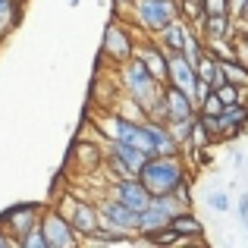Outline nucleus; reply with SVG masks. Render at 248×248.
<instances>
[{"instance_id":"nucleus-4","label":"nucleus","mask_w":248,"mask_h":248,"mask_svg":"<svg viewBox=\"0 0 248 248\" xmlns=\"http://www.w3.org/2000/svg\"><path fill=\"white\" fill-rule=\"evenodd\" d=\"M139 31H135V25L129 22V19H120L113 16L107 25V31H104V57H107L110 66H120V63H126L129 57H135V47H139Z\"/></svg>"},{"instance_id":"nucleus-28","label":"nucleus","mask_w":248,"mask_h":248,"mask_svg":"<svg viewBox=\"0 0 248 248\" xmlns=\"http://www.w3.org/2000/svg\"><path fill=\"white\" fill-rule=\"evenodd\" d=\"M214 91L220 94V101H223V104H236L239 101V85H232V82H223L220 88H214Z\"/></svg>"},{"instance_id":"nucleus-14","label":"nucleus","mask_w":248,"mask_h":248,"mask_svg":"<svg viewBox=\"0 0 248 248\" xmlns=\"http://www.w3.org/2000/svg\"><path fill=\"white\" fill-rule=\"evenodd\" d=\"M188 31H192V22H186V19L179 16V19H173V22H170L167 29H160L154 38H157V44L167 50V54H182Z\"/></svg>"},{"instance_id":"nucleus-13","label":"nucleus","mask_w":248,"mask_h":248,"mask_svg":"<svg viewBox=\"0 0 248 248\" xmlns=\"http://www.w3.org/2000/svg\"><path fill=\"white\" fill-rule=\"evenodd\" d=\"M38 220H41V207L38 204H19V207H13V211H6L0 223L6 226V232H10L13 239H19L22 232H29Z\"/></svg>"},{"instance_id":"nucleus-1","label":"nucleus","mask_w":248,"mask_h":248,"mask_svg":"<svg viewBox=\"0 0 248 248\" xmlns=\"http://www.w3.org/2000/svg\"><path fill=\"white\" fill-rule=\"evenodd\" d=\"M116 82H120L123 94L132 97V101L139 104L145 113H151V107L160 101V91H164V82L154 79L139 57H129L126 63H120V66H116Z\"/></svg>"},{"instance_id":"nucleus-15","label":"nucleus","mask_w":248,"mask_h":248,"mask_svg":"<svg viewBox=\"0 0 248 248\" xmlns=\"http://www.w3.org/2000/svg\"><path fill=\"white\" fill-rule=\"evenodd\" d=\"M148 135H151V145H154V154H182V145L173 139L167 123H157V120H148Z\"/></svg>"},{"instance_id":"nucleus-24","label":"nucleus","mask_w":248,"mask_h":248,"mask_svg":"<svg viewBox=\"0 0 248 248\" xmlns=\"http://www.w3.org/2000/svg\"><path fill=\"white\" fill-rule=\"evenodd\" d=\"M223 107H226V104L220 101V94H217V91H211V94H207L204 101L198 104V113H211V116H220V113H223Z\"/></svg>"},{"instance_id":"nucleus-17","label":"nucleus","mask_w":248,"mask_h":248,"mask_svg":"<svg viewBox=\"0 0 248 248\" xmlns=\"http://www.w3.org/2000/svg\"><path fill=\"white\" fill-rule=\"evenodd\" d=\"M170 226H173L182 239H201L204 236V223H201L192 211H179L173 220H170Z\"/></svg>"},{"instance_id":"nucleus-25","label":"nucleus","mask_w":248,"mask_h":248,"mask_svg":"<svg viewBox=\"0 0 248 248\" xmlns=\"http://www.w3.org/2000/svg\"><path fill=\"white\" fill-rule=\"evenodd\" d=\"M195 120V116H192ZM192 120H179V123H167L170 126V132H173V139L179 141V145H186L188 141V135H192Z\"/></svg>"},{"instance_id":"nucleus-12","label":"nucleus","mask_w":248,"mask_h":248,"mask_svg":"<svg viewBox=\"0 0 248 248\" xmlns=\"http://www.w3.org/2000/svg\"><path fill=\"white\" fill-rule=\"evenodd\" d=\"M204 41H220V38H232L236 35V19L232 13H204L201 22L192 25Z\"/></svg>"},{"instance_id":"nucleus-23","label":"nucleus","mask_w":248,"mask_h":248,"mask_svg":"<svg viewBox=\"0 0 248 248\" xmlns=\"http://www.w3.org/2000/svg\"><path fill=\"white\" fill-rule=\"evenodd\" d=\"M179 16L192 25L201 22V16H204V0H179Z\"/></svg>"},{"instance_id":"nucleus-21","label":"nucleus","mask_w":248,"mask_h":248,"mask_svg":"<svg viewBox=\"0 0 248 248\" xmlns=\"http://www.w3.org/2000/svg\"><path fill=\"white\" fill-rule=\"evenodd\" d=\"M16 245H22V248H47V239H44V230H41V220H38L29 232H22V236L16 239Z\"/></svg>"},{"instance_id":"nucleus-3","label":"nucleus","mask_w":248,"mask_h":248,"mask_svg":"<svg viewBox=\"0 0 248 248\" xmlns=\"http://www.w3.org/2000/svg\"><path fill=\"white\" fill-rule=\"evenodd\" d=\"M173 19H179V0H135L129 13L139 35H157Z\"/></svg>"},{"instance_id":"nucleus-9","label":"nucleus","mask_w":248,"mask_h":248,"mask_svg":"<svg viewBox=\"0 0 248 248\" xmlns=\"http://www.w3.org/2000/svg\"><path fill=\"white\" fill-rule=\"evenodd\" d=\"M107 195H113L116 201H123L126 207H132V211H139V214L151 204V192L141 186L139 176H120V179H113L110 188H107Z\"/></svg>"},{"instance_id":"nucleus-2","label":"nucleus","mask_w":248,"mask_h":248,"mask_svg":"<svg viewBox=\"0 0 248 248\" xmlns=\"http://www.w3.org/2000/svg\"><path fill=\"white\" fill-rule=\"evenodd\" d=\"M139 179L151 195H170L176 192L179 182L192 179V176H188V164L182 154H151L145 167L139 170Z\"/></svg>"},{"instance_id":"nucleus-5","label":"nucleus","mask_w":248,"mask_h":248,"mask_svg":"<svg viewBox=\"0 0 248 248\" xmlns=\"http://www.w3.org/2000/svg\"><path fill=\"white\" fill-rule=\"evenodd\" d=\"M57 211L63 214V217L73 223V230L79 232V236H91V232L101 226V214H97V201H88V198H79V195L73 192H63L60 198H57Z\"/></svg>"},{"instance_id":"nucleus-34","label":"nucleus","mask_w":248,"mask_h":248,"mask_svg":"<svg viewBox=\"0 0 248 248\" xmlns=\"http://www.w3.org/2000/svg\"><path fill=\"white\" fill-rule=\"evenodd\" d=\"M242 3H245V0H230V10L236 13V10H239V6H242Z\"/></svg>"},{"instance_id":"nucleus-16","label":"nucleus","mask_w":248,"mask_h":248,"mask_svg":"<svg viewBox=\"0 0 248 248\" xmlns=\"http://www.w3.org/2000/svg\"><path fill=\"white\" fill-rule=\"evenodd\" d=\"M85 245H135V232H120V230H110V226H97L91 236L82 239Z\"/></svg>"},{"instance_id":"nucleus-20","label":"nucleus","mask_w":248,"mask_h":248,"mask_svg":"<svg viewBox=\"0 0 248 248\" xmlns=\"http://www.w3.org/2000/svg\"><path fill=\"white\" fill-rule=\"evenodd\" d=\"M220 66H223V76H226V82H232V85H248V66L242 60H236V57H230V60H220Z\"/></svg>"},{"instance_id":"nucleus-29","label":"nucleus","mask_w":248,"mask_h":248,"mask_svg":"<svg viewBox=\"0 0 248 248\" xmlns=\"http://www.w3.org/2000/svg\"><path fill=\"white\" fill-rule=\"evenodd\" d=\"M132 3L135 0H113V16H120V19H129V13H132Z\"/></svg>"},{"instance_id":"nucleus-22","label":"nucleus","mask_w":248,"mask_h":248,"mask_svg":"<svg viewBox=\"0 0 248 248\" xmlns=\"http://www.w3.org/2000/svg\"><path fill=\"white\" fill-rule=\"evenodd\" d=\"M186 145H192V148H211L214 145L211 135H207V129H204V123L198 120V113H195V120H192V135H188ZM186 145H182V148H186Z\"/></svg>"},{"instance_id":"nucleus-31","label":"nucleus","mask_w":248,"mask_h":248,"mask_svg":"<svg viewBox=\"0 0 248 248\" xmlns=\"http://www.w3.org/2000/svg\"><path fill=\"white\" fill-rule=\"evenodd\" d=\"M232 19H236V29H248V0L232 13Z\"/></svg>"},{"instance_id":"nucleus-6","label":"nucleus","mask_w":248,"mask_h":248,"mask_svg":"<svg viewBox=\"0 0 248 248\" xmlns=\"http://www.w3.org/2000/svg\"><path fill=\"white\" fill-rule=\"evenodd\" d=\"M148 157H151V154H145L141 148L104 139V167L113 170V179H120V176H139V170L145 167Z\"/></svg>"},{"instance_id":"nucleus-30","label":"nucleus","mask_w":248,"mask_h":248,"mask_svg":"<svg viewBox=\"0 0 248 248\" xmlns=\"http://www.w3.org/2000/svg\"><path fill=\"white\" fill-rule=\"evenodd\" d=\"M204 13H232L230 0H204Z\"/></svg>"},{"instance_id":"nucleus-26","label":"nucleus","mask_w":248,"mask_h":248,"mask_svg":"<svg viewBox=\"0 0 248 248\" xmlns=\"http://www.w3.org/2000/svg\"><path fill=\"white\" fill-rule=\"evenodd\" d=\"M232 47H236V60H242L248 66V31L236 29V35H232Z\"/></svg>"},{"instance_id":"nucleus-10","label":"nucleus","mask_w":248,"mask_h":248,"mask_svg":"<svg viewBox=\"0 0 248 248\" xmlns=\"http://www.w3.org/2000/svg\"><path fill=\"white\" fill-rule=\"evenodd\" d=\"M160 104H164V123H179V120H192L198 113V104H195L192 94H186L182 88L164 82V94H160Z\"/></svg>"},{"instance_id":"nucleus-27","label":"nucleus","mask_w":248,"mask_h":248,"mask_svg":"<svg viewBox=\"0 0 248 248\" xmlns=\"http://www.w3.org/2000/svg\"><path fill=\"white\" fill-rule=\"evenodd\" d=\"M207 207L217 214H226L230 211V195L226 192H207Z\"/></svg>"},{"instance_id":"nucleus-7","label":"nucleus","mask_w":248,"mask_h":248,"mask_svg":"<svg viewBox=\"0 0 248 248\" xmlns=\"http://www.w3.org/2000/svg\"><path fill=\"white\" fill-rule=\"evenodd\" d=\"M97 214H101V226H110V230H120V232H135L139 236V211L126 207L123 201H116L113 195L104 192L97 198Z\"/></svg>"},{"instance_id":"nucleus-32","label":"nucleus","mask_w":248,"mask_h":248,"mask_svg":"<svg viewBox=\"0 0 248 248\" xmlns=\"http://www.w3.org/2000/svg\"><path fill=\"white\" fill-rule=\"evenodd\" d=\"M236 214H239V220H242V223H248V192H242V198H239V207H236Z\"/></svg>"},{"instance_id":"nucleus-8","label":"nucleus","mask_w":248,"mask_h":248,"mask_svg":"<svg viewBox=\"0 0 248 248\" xmlns=\"http://www.w3.org/2000/svg\"><path fill=\"white\" fill-rule=\"evenodd\" d=\"M41 230H44V239H47V248H76L82 242V236L73 230V223L57 207L41 211Z\"/></svg>"},{"instance_id":"nucleus-33","label":"nucleus","mask_w":248,"mask_h":248,"mask_svg":"<svg viewBox=\"0 0 248 248\" xmlns=\"http://www.w3.org/2000/svg\"><path fill=\"white\" fill-rule=\"evenodd\" d=\"M10 245H16V239H13L10 232H6V226L0 223V248H10Z\"/></svg>"},{"instance_id":"nucleus-18","label":"nucleus","mask_w":248,"mask_h":248,"mask_svg":"<svg viewBox=\"0 0 248 248\" xmlns=\"http://www.w3.org/2000/svg\"><path fill=\"white\" fill-rule=\"evenodd\" d=\"M22 16V0H0V41L19 25Z\"/></svg>"},{"instance_id":"nucleus-11","label":"nucleus","mask_w":248,"mask_h":248,"mask_svg":"<svg viewBox=\"0 0 248 248\" xmlns=\"http://www.w3.org/2000/svg\"><path fill=\"white\" fill-rule=\"evenodd\" d=\"M167 85H176L186 94L195 97V85H198V69L186 60L182 54H167Z\"/></svg>"},{"instance_id":"nucleus-35","label":"nucleus","mask_w":248,"mask_h":248,"mask_svg":"<svg viewBox=\"0 0 248 248\" xmlns=\"http://www.w3.org/2000/svg\"><path fill=\"white\" fill-rule=\"evenodd\" d=\"M245 226H248V223H245Z\"/></svg>"},{"instance_id":"nucleus-19","label":"nucleus","mask_w":248,"mask_h":248,"mask_svg":"<svg viewBox=\"0 0 248 248\" xmlns=\"http://www.w3.org/2000/svg\"><path fill=\"white\" fill-rule=\"evenodd\" d=\"M207 54V47H204V38L198 35V31H188V38H186V47H182V57H186L188 63H192V66H198L201 63V57Z\"/></svg>"}]
</instances>
